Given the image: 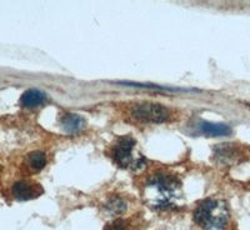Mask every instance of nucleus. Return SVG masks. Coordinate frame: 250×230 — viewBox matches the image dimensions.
Listing matches in <instances>:
<instances>
[{
  "mask_svg": "<svg viewBox=\"0 0 250 230\" xmlns=\"http://www.w3.org/2000/svg\"><path fill=\"white\" fill-rule=\"evenodd\" d=\"M45 100V93L38 90V89H29L25 93H23V95L20 98V104L25 108H35V106L44 104Z\"/></svg>",
  "mask_w": 250,
  "mask_h": 230,
  "instance_id": "423d86ee",
  "label": "nucleus"
},
{
  "mask_svg": "<svg viewBox=\"0 0 250 230\" xmlns=\"http://www.w3.org/2000/svg\"><path fill=\"white\" fill-rule=\"evenodd\" d=\"M146 195L154 208H171L180 195V182L169 174L158 173L146 183Z\"/></svg>",
  "mask_w": 250,
  "mask_h": 230,
  "instance_id": "f257e3e1",
  "label": "nucleus"
},
{
  "mask_svg": "<svg viewBox=\"0 0 250 230\" xmlns=\"http://www.w3.org/2000/svg\"><path fill=\"white\" fill-rule=\"evenodd\" d=\"M119 84H124V85L130 86H140V88H149V89H167V90H179L175 88H169V86L164 85H155V84H145V83H135V82H118Z\"/></svg>",
  "mask_w": 250,
  "mask_h": 230,
  "instance_id": "9b49d317",
  "label": "nucleus"
},
{
  "mask_svg": "<svg viewBox=\"0 0 250 230\" xmlns=\"http://www.w3.org/2000/svg\"><path fill=\"white\" fill-rule=\"evenodd\" d=\"M130 115L142 123H164L170 118V110L162 104L137 103L130 108Z\"/></svg>",
  "mask_w": 250,
  "mask_h": 230,
  "instance_id": "20e7f679",
  "label": "nucleus"
},
{
  "mask_svg": "<svg viewBox=\"0 0 250 230\" xmlns=\"http://www.w3.org/2000/svg\"><path fill=\"white\" fill-rule=\"evenodd\" d=\"M194 222L205 230H222L228 223L227 208L216 200H204L194 211Z\"/></svg>",
  "mask_w": 250,
  "mask_h": 230,
  "instance_id": "f03ea898",
  "label": "nucleus"
},
{
  "mask_svg": "<svg viewBox=\"0 0 250 230\" xmlns=\"http://www.w3.org/2000/svg\"><path fill=\"white\" fill-rule=\"evenodd\" d=\"M249 106H250V104H249Z\"/></svg>",
  "mask_w": 250,
  "mask_h": 230,
  "instance_id": "ddd939ff",
  "label": "nucleus"
},
{
  "mask_svg": "<svg viewBox=\"0 0 250 230\" xmlns=\"http://www.w3.org/2000/svg\"><path fill=\"white\" fill-rule=\"evenodd\" d=\"M104 230H129V227L125 220L117 219V220H113L111 223L106 224Z\"/></svg>",
  "mask_w": 250,
  "mask_h": 230,
  "instance_id": "f8f14e48",
  "label": "nucleus"
},
{
  "mask_svg": "<svg viewBox=\"0 0 250 230\" xmlns=\"http://www.w3.org/2000/svg\"><path fill=\"white\" fill-rule=\"evenodd\" d=\"M135 140L131 137H123L113 146V160L122 168H139L144 159L134 156Z\"/></svg>",
  "mask_w": 250,
  "mask_h": 230,
  "instance_id": "7ed1b4c3",
  "label": "nucleus"
},
{
  "mask_svg": "<svg viewBox=\"0 0 250 230\" xmlns=\"http://www.w3.org/2000/svg\"><path fill=\"white\" fill-rule=\"evenodd\" d=\"M200 130L209 137H225L231 133V128L222 123H200Z\"/></svg>",
  "mask_w": 250,
  "mask_h": 230,
  "instance_id": "0eeeda50",
  "label": "nucleus"
},
{
  "mask_svg": "<svg viewBox=\"0 0 250 230\" xmlns=\"http://www.w3.org/2000/svg\"><path fill=\"white\" fill-rule=\"evenodd\" d=\"M28 160L29 165L34 170H42L46 164V158L44 155V153H42V151H33L31 154H29Z\"/></svg>",
  "mask_w": 250,
  "mask_h": 230,
  "instance_id": "1a4fd4ad",
  "label": "nucleus"
},
{
  "mask_svg": "<svg viewBox=\"0 0 250 230\" xmlns=\"http://www.w3.org/2000/svg\"><path fill=\"white\" fill-rule=\"evenodd\" d=\"M60 122H62V129H64L66 133H77V131H79L80 129L84 126V124H85V120L83 119L80 115L70 113L62 114Z\"/></svg>",
  "mask_w": 250,
  "mask_h": 230,
  "instance_id": "6e6552de",
  "label": "nucleus"
},
{
  "mask_svg": "<svg viewBox=\"0 0 250 230\" xmlns=\"http://www.w3.org/2000/svg\"><path fill=\"white\" fill-rule=\"evenodd\" d=\"M42 194V188L29 182H18L13 185V195L18 200H30Z\"/></svg>",
  "mask_w": 250,
  "mask_h": 230,
  "instance_id": "39448f33",
  "label": "nucleus"
},
{
  "mask_svg": "<svg viewBox=\"0 0 250 230\" xmlns=\"http://www.w3.org/2000/svg\"><path fill=\"white\" fill-rule=\"evenodd\" d=\"M105 208L106 210L110 214H122L124 213L125 209H126V205H125L124 200L118 198V196H114V198H110V199H109Z\"/></svg>",
  "mask_w": 250,
  "mask_h": 230,
  "instance_id": "9d476101",
  "label": "nucleus"
}]
</instances>
